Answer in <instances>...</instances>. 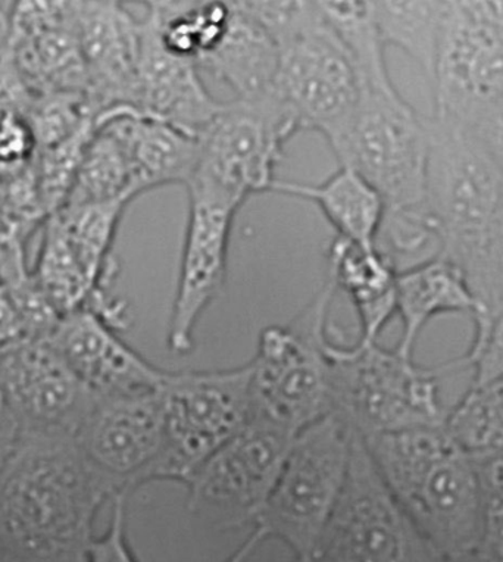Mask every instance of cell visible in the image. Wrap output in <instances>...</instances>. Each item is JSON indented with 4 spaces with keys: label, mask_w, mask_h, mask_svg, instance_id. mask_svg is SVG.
<instances>
[{
    "label": "cell",
    "mask_w": 503,
    "mask_h": 562,
    "mask_svg": "<svg viewBox=\"0 0 503 562\" xmlns=\"http://www.w3.org/2000/svg\"><path fill=\"white\" fill-rule=\"evenodd\" d=\"M114 496L76 435L20 431L0 462V547L14 562H86L99 509Z\"/></svg>",
    "instance_id": "cell-1"
},
{
    "label": "cell",
    "mask_w": 503,
    "mask_h": 562,
    "mask_svg": "<svg viewBox=\"0 0 503 562\" xmlns=\"http://www.w3.org/2000/svg\"><path fill=\"white\" fill-rule=\"evenodd\" d=\"M426 205L440 255L462 271L474 314H503V170L467 128L431 116Z\"/></svg>",
    "instance_id": "cell-2"
},
{
    "label": "cell",
    "mask_w": 503,
    "mask_h": 562,
    "mask_svg": "<svg viewBox=\"0 0 503 562\" xmlns=\"http://www.w3.org/2000/svg\"><path fill=\"white\" fill-rule=\"evenodd\" d=\"M362 440L390 494L437 557L481 551L479 479L470 453L445 426Z\"/></svg>",
    "instance_id": "cell-3"
},
{
    "label": "cell",
    "mask_w": 503,
    "mask_h": 562,
    "mask_svg": "<svg viewBox=\"0 0 503 562\" xmlns=\"http://www.w3.org/2000/svg\"><path fill=\"white\" fill-rule=\"evenodd\" d=\"M279 45V99L299 130L336 140L353 119L361 83L353 56L325 20L320 2L242 0Z\"/></svg>",
    "instance_id": "cell-4"
},
{
    "label": "cell",
    "mask_w": 503,
    "mask_h": 562,
    "mask_svg": "<svg viewBox=\"0 0 503 562\" xmlns=\"http://www.w3.org/2000/svg\"><path fill=\"white\" fill-rule=\"evenodd\" d=\"M329 414L359 438L445 426L448 409L440 396V378L461 370L458 362L436 367L415 364L396 349L358 340L340 346L332 339Z\"/></svg>",
    "instance_id": "cell-5"
},
{
    "label": "cell",
    "mask_w": 503,
    "mask_h": 562,
    "mask_svg": "<svg viewBox=\"0 0 503 562\" xmlns=\"http://www.w3.org/2000/svg\"><path fill=\"white\" fill-rule=\"evenodd\" d=\"M332 279L286 326L264 328L250 366V422L297 436L329 414Z\"/></svg>",
    "instance_id": "cell-6"
},
{
    "label": "cell",
    "mask_w": 503,
    "mask_h": 562,
    "mask_svg": "<svg viewBox=\"0 0 503 562\" xmlns=\"http://www.w3.org/2000/svg\"><path fill=\"white\" fill-rule=\"evenodd\" d=\"M431 125L394 88L362 85L348 127L329 144L340 167L353 168L379 192L385 214L426 203Z\"/></svg>",
    "instance_id": "cell-7"
},
{
    "label": "cell",
    "mask_w": 503,
    "mask_h": 562,
    "mask_svg": "<svg viewBox=\"0 0 503 562\" xmlns=\"http://www.w3.org/2000/svg\"><path fill=\"white\" fill-rule=\"evenodd\" d=\"M353 430L328 414L294 436L270 496L252 525L281 540L294 562H306L339 503L355 442Z\"/></svg>",
    "instance_id": "cell-8"
},
{
    "label": "cell",
    "mask_w": 503,
    "mask_h": 562,
    "mask_svg": "<svg viewBox=\"0 0 503 562\" xmlns=\"http://www.w3.org/2000/svg\"><path fill=\"white\" fill-rule=\"evenodd\" d=\"M301 132L288 108L275 97L224 103L199 136L197 170L189 199L238 210L250 194L270 192L283 148Z\"/></svg>",
    "instance_id": "cell-9"
},
{
    "label": "cell",
    "mask_w": 503,
    "mask_h": 562,
    "mask_svg": "<svg viewBox=\"0 0 503 562\" xmlns=\"http://www.w3.org/2000/svg\"><path fill=\"white\" fill-rule=\"evenodd\" d=\"M165 447L159 480L183 483L250 422V366L167 371L159 387Z\"/></svg>",
    "instance_id": "cell-10"
},
{
    "label": "cell",
    "mask_w": 503,
    "mask_h": 562,
    "mask_svg": "<svg viewBox=\"0 0 503 562\" xmlns=\"http://www.w3.org/2000/svg\"><path fill=\"white\" fill-rule=\"evenodd\" d=\"M437 560V553L390 494L364 440L355 436L344 492L306 562Z\"/></svg>",
    "instance_id": "cell-11"
},
{
    "label": "cell",
    "mask_w": 503,
    "mask_h": 562,
    "mask_svg": "<svg viewBox=\"0 0 503 562\" xmlns=\"http://www.w3.org/2000/svg\"><path fill=\"white\" fill-rule=\"evenodd\" d=\"M433 115L471 127L503 99V25L476 0H446L431 80Z\"/></svg>",
    "instance_id": "cell-12"
},
{
    "label": "cell",
    "mask_w": 503,
    "mask_h": 562,
    "mask_svg": "<svg viewBox=\"0 0 503 562\" xmlns=\"http://www.w3.org/2000/svg\"><path fill=\"white\" fill-rule=\"evenodd\" d=\"M293 439L249 423L186 480L189 512L212 518L220 529L252 525L279 479Z\"/></svg>",
    "instance_id": "cell-13"
},
{
    "label": "cell",
    "mask_w": 503,
    "mask_h": 562,
    "mask_svg": "<svg viewBox=\"0 0 503 562\" xmlns=\"http://www.w3.org/2000/svg\"><path fill=\"white\" fill-rule=\"evenodd\" d=\"M76 439L115 496L158 482L165 447L159 389L97 396Z\"/></svg>",
    "instance_id": "cell-14"
},
{
    "label": "cell",
    "mask_w": 503,
    "mask_h": 562,
    "mask_svg": "<svg viewBox=\"0 0 503 562\" xmlns=\"http://www.w3.org/2000/svg\"><path fill=\"white\" fill-rule=\"evenodd\" d=\"M0 395L20 431L71 435L97 400L47 339L21 340L0 350Z\"/></svg>",
    "instance_id": "cell-15"
},
{
    "label": "cell",
    "mask_w": 503,
    "mask_h": 562,
    "mask_svg": "<svg viewBox=\"0 0 503 562\" xmlns=\"http://www.w3.org/2000/svg\"><path fill=\"white\" fill-rule=\"evenodd\" d=\"M78 41L97 121L136 112L141 16L120 2L76 0Z\"/></svg>",
    "instance_id": "cell-16"
},
{
    "label": "cell",
    "mask_w": 503,
    "mask_h": 562,
    "mask_svg": "<svg viewBox=\"0 0 503 562\" xmlns=\"http://www.w3.org/2000/svg\"><path fill=\"white\" fill-rule=\"evenodd\" d=\"M8 52L36 97L88 94L74 0L12 2Z\"/></svg>",
    "instance_id": "cell-17"
},
{
    "label": "cell",
    "mask_w": 503,
    "mask_h": 562,
    "mask_svg": "<svg viewBox=\"0 0 503 562\" xmlns=\"http://www.w3.org/2000/svg\"><path fill=\"white\" fill-rule=\"evenodd\" d=\"M189 222L181 252L179 280L170 323L168 349L186 356L194 348L199 319L223 292L227 279L233 207L189 199Z\"/></svg>",
    "instance_id": "cell-18"
},
{
    "label": "cell",
    "mask_w": 503,
    "mask_h": 562,
    "mask_svg": "<svg viewBox=\"0 0 503 562\" xmlns=\"http://www.w3.org/2000/svg\"><path fill=\"white\" fill-rule=\"evenodd\" d=\"M116 331L97 311L82 308L60 317L47 340L97 396L158 391L167 371L152 366Z\"/></svg>",
    "instance_id": "cell-19"
},
{
    "label": "cell",
    "mask_w": 503,
    "mask_h": 562,
    "mask_svg": "<svg viewBox=\"0 0 503 562\" xmlns=\"http://www.w3.org/2000/svg\"><path fill=\"white\" fill-rule=\"evenodd\" d=\"M145 7V15L141 16L137 114L199 137L219 115L224 102L212 97L193 60L165 45L155 12L147 3Z\"/></svg>",
    "instance_id": "cell-20"
},
{
    "label": "cell",
    "mask_w": 503,
    "mask_h": 562,
    "mask_svg": "<svg viewBox=\"0 0 503 562\" xmlns=\"http://www.w3.org/2000/svg\"><path fill=\"white\" fill-rule=\"evenodd\" d=\"M223 32L198 60L216 80L223 81L241 101L275 97L280 52L275 37L247 14L241 0L228 2Z\"/></svg>",
    "instance_id": "cell-21"
},
{
    "label": "cell",
    "mask_w": 503,
    "mask_h": 562,
    "mask_svg": "<svg viewBox=\"0 0 503 562\" xmlns=\"http://www.w3.org/2000/svg\"><path fill=\"white\" fill-rule=\"evenodd\" d=\"M97 124H105L123 142L137 196L163 186H188L192 179L199 159L194 134L136 112H120Z\"/></svg>",
    "instance_id": "cell-22"
},
{
    "label": "cell",
    "mask_w": 503,
    "mask_h": 562,
    "mask_svg": "<svg viewBox=\"0 0 503 562\" xmlns=\"http://www.w3.org/2000/svg\"><path fill=\"white\" fill-rule=\"evenodd\" d=\"M328 277L350 297L361 323L359 340L377 341L396 314L398 270L379 246H359L337 236L328 250Z\"/></svg>",
    "instance_id": "cell-23"
},
{
    "label": "cell",
    "mask_w": 503,
    "mask_h": 562,
    "mask_svg": "<svg viewBox=\"0 0 503 562\" xmlns=\"http://www.w3.org/2000/svg\"><path fill=\"white\" fill-rule=\"evenodd\" d=\"M476 311L477 301L462 271L441 255L398 272L396 314L403 328L398 352L412 358L416 339L437 315Z\"/></svg>",
    "instance_id": "cell-24"
},
{
    "label": "cell",
    "mask_w": 503,
    "mask_h": 562,
    "mask_svg": "<svg viewBox=\"0 0 503 562\" xmlns=\"http://www.w3.org/2000/svg\"><path fill=\"white\" fill-rule=\"evenodd\" d=\"M270 192L314 202L342 239L376 246L385 206L379 192L353 168L340 167L318 184L276 179Z\"/></svg>",
    "instance_id": "cell-25"
},
{
    "label": "cell",
    "mask_w": 503,
    "mask_h": 562,
    "mask_svg": "<svg viewBox=\"0 0 503 562\" xmlns=\"http://www.w3.org/2000/svg\"><path fill=\"white\" fill-rule=\"evenodd\" d=\"M371 11L383 45L405 52L431 83L446 0H371Z\"/></svg>",
    "instance_id": "cell-26"
},
{
    "label": "cell",
    "mask_w": 503,
    "mask_h": 562,
    "mask_svg": "<svg viewBox=\"0 0 503 562\" xmlns=\"http://www.w3.org/2000/svg\"><path fill=\"white\" fill-rule=\"evenodd\" d=\"M136 198L132 166L123 142L105 124H97L63 207L110 201L130 203Z\"/></svg>",
    "instance_id": "cell-27"
},
{
    "label": "cell",
    "mask_w": 503,
    "mask_h": 562,
    "mask_svg": "<svg viewBox=\"0 0 503 562\" xmlns=\"http://www.w3.org/2000/svg\"><path fill=\"white\" fill-rule=\"evenodd\" d=\"M446 430L470 456L503 449V378L470 387L448 409Z\"/></svg>",
    "instance_id": "cell-28"
},
{
    "label": "cell",
    "mask_w": 503,
    "mask_h": 562,
    "mask_svg": "<svg viewBox=\"0 0 503 562\" xmlns=\"http://www.w3.org/2000/svg\"><path fill=\"white\" fill-rule=\"evenodd\" d=\"M25 116L36 136L37 150L52 148L97 121L85 93L41 94Z\"/></svg>",
    "instance_id": "cell-29"
},
{
    "label": "cell",
    "mask_w": 503,
    "mask_h": 562,
    "mask_svg": "<svg viewBox=\"0 0 503 562\" xmlns=\"http://www.w3.org/2000/svg\"><path fill=\"white\" fill-rule=\"evenodd\" d=\"M472 322L474 339L466 356L459 358V367L472 370L471 383L503 378V314H476Z\"/></svg>",
    "instance_id": "cell-30"
},
{
    "label": "cell",
    "mask_w": 503,
    "mask_h": 562,
    "mask_svg": "<svg viewBox=\"0 0 503 562\" xmlns=\"http://www.w3.org/2000/svg\"><path fill=\"white\" fill-rule=\"evenodd\" d=\"M36 157V136L27 116L20 112L0 116V180L23 175Z\"/></svg>",
    "instance_id": "cell-31"
},
{
    "label": "cell",
    "mask_w": 503,
    "mask_h": 562,
    "mask_svg": "<svg viewBox=\"0 0 503 562\" xmlns=\"http://www.w3.org/2000/svg\"><path fill=\"white\" fill-rule=\"evenodd\" d=\"M128 496L120 494L112 498L110 526L99 538L94 536L86 562H138L130 547L127 530H125Z\"/></svg>",
    "instance_id": "cell-32"
},
{
    "label": "cell",
    "mask_w": 503,
    "mask_h": 562,
    "mask_svg": "<svg viewBox=\"0 0 503 562\" xmlns=\"http://www.w3.org/2000/svg\"><path fill=\"white\" fill-rule=\"evenodd\" d=\"M483 526L481 551L503 560V494H481Z\"/></svg>",
    "instance_id": "cell-33"
},
{
    "label": "cell",
    "mask_w": 503,
    "mask_h": 562,
    "mask_svg": "<svg viewBox=\"0 0 503 562\" xmlns=\"http://www.w3.org/2000/svg\"><path fill=\"white\" fill-rule=\"evenodd\" d=\"M467 130L503 170V99Z\"/></svg>",
    "instance_id": "cell-34"
},
{
    "label": "cell",
    "mask_w": 503,
    "mask_h": 562,
    "mask_svg": "<svg viewBox=\"0 0 503 562\" xmlns=\"http://www.w3.org/2000/svg\"><path fill=\"white\" fill-rule=\"evenodd\" d=\"M481 494H503V449L471 456Z\"/></svg>",
    "instance_id": "cell-35"
},
{
    "label": "cell",
    "mask_w": 503,
    "mask_h": 562,
    "mask_svg": "<svg viewBox=\"0 0 503 562\" xmlns=\"http://www.w3.org/2000/svg\"><path fill=\"white\" fill-rule=\"evenodd\" d=\"M20 427L16 425L14 415L8 408L7 402L0 395V462L5 460L16 438H19Z\"/></svg>",
    "instance_id": "cell-36"
},
{
    "label": "cell",
    "mask_w": 503,
    "mask_h": 562,
    "mask_svg": "<svg viewBox=\"0 0 503 562\" xmlns=\"http://www.w3.org/2000/svg\"><path fill=\"white\" fill-rule=\"evenodd\" d=\"M266 536L261 531L254 530V533L246 539V542L233 553L232 557L227 558L224 562H247L252 557L255 555L257 549L261 547L262 542H266Z\"/></svg>",
    "instance_id": "cell-37"
},
{
    "label": "cell",
    "mask_w": 503,
    "mask_h": 562,
    "mask_svg": "<svg viewBox=\"0 0 503 562\" xmlns=\"http://www.w3.org/2000/svg\"><path fill=\"white\" fill-rule=\"evenodd\" d=\"M11 5L12 2H0V60L10 50Z\"/></svg>",
    "instance_id": "cell-38"
},
{
    "label": "cell",
    "mask_w": 503,
    "mask_h": 562,
    "mask_svg": "<svg viewBox=\"0 0 503 562\" xmlns=\"http://www.w3.org/2000/svg\"><path fill=\"white\" fill-rule=\"evenodd\" d=\"M436 562H502V560H498V558H493L483 551H477L467 553V555L439 558Z\"/></svg>",
    "instance_id": "cell-39"
},
{
    "label": "cell",
    "mask_w": 503,
    "mask_h": 562,
    "mask_svg": "<svg viewBox=\"0 0 503 562\" xmlns=\"http://www.w3.org/2000/svg\"><path fill=\"white\" fill-rule=\"evenodd\" d=\"M0 562H14L2 547H0Z\"/></svg>",
    "instance_id": "cell-40"
},
{
    "label": "cell",
    "mask_w": 503,
    "mask_h": 562,
    "mask_svg": "<svg viewBox=\"0 0 503 562\" xmlns=\"http://www.w3.org/2000/svg\"><path fill=\"white\" fill-rule=\"evenodd\" d=\"M502 562H503V560H502Z\"/></svg>",
    "instance_id": "cell-41"
}]
</instances>
